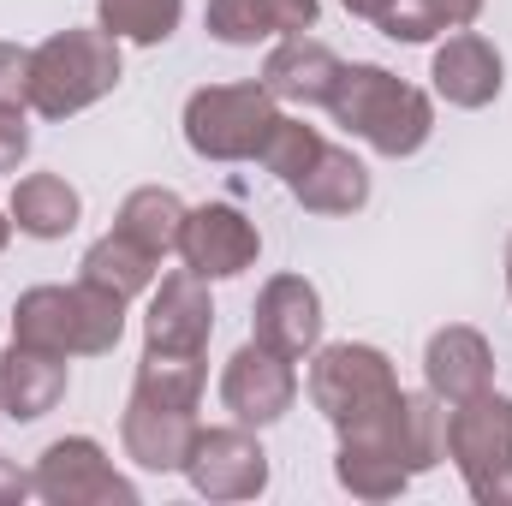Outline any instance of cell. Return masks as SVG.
Segmentation results:
<instances>
[{"mask_svg": "<svg viewBox=\"0 0 512 506\" xmlns=\"http://www.w3.org/2000/svg\"><path fill=\"white\" fill-rule=\"evenodd\" d=\"M334 435H340V453H334L340 489L358 501H393L405 495L411 477L447 459V405L435 393H399L376 417L346 423Z\"/></svg>", "mask_w": 512, "mask_h": 506, "instance_id": "cell-1", "label": "cell"}, {"mask_svg": "<svg viewBox=\"0 0 512 506\" xmlns=\"http://www.w3.org/2000/svg\"><path fill=\"white\" fill-rule=\"evenodd\" d=\"M328 114H334V126L364 137L387 161L417 155L435 131V102L417 84L393 78L387 66H340V78L328 90Z\"/></svg>", "mask_w": 512, "mask_h": 506, "instance_id": "cell-2", "label": "cell"}, {"mask_svg": "<svg viewBox=\"0 0 512 506\" xmlns=\"http://www.w3.org/2000/svg\"><path fill=\"white\" fill-rule=\"evenodd\" d=\"M126 334V298L78 280V286H30L12 304V340L60 358H102Z\"/></svg>", "mask_w": 512, "mask_h": 506, "instance_id": "cell-3", "label": "cell"}, {"mask_svg": "<svg viewBox=\"0 0 512 506\" xmlns=\"http://www.w3.org/2000/svg\"><path fill=\"white\" fill-rule=\"evenodd\" d=\"M120 84V42L96 30H54L48 42L30 48V114L42 120H72L114 96Z\"/></svg>", "mask_w": 512, "mask_h": 506, "instance_id": "cell-4", "label": "cell"}, {"mask_svg": "<svg viewBox=\"0 0 512 506\" xmlns=\"http://www.w3.org/2000/svg\"><path fill=\"white\" fill-rule=\"evenodd\" d=\"M447 459L465 477L471 501L512 506V399L495 387L459 399L447 411Z\"/></svg>", "mask_w": 512, "mask_h": 506, "instance_id": "cell-5", "label": "cell"}, {"mask_svg": "<svg viewBox=\"0 0 512 506\" xmlns=\"http://www.w3.org/2000/svg\"><path fill=\"white\" fill-rule=\"evenodd\" d=\"M280 102L262 84H203L185 102V143L203 161H256Z\"/></svg>", "mask_w": 512, "mask_h": 506, "instance_id": "cell-6", "label": "cell"}, {"mask_svg": "<svg viewBox=\"0 0 512 506\" xmlns=\"http://www.w3.org/2000/svg\"><path fill=\"white\" fill-rule=\"evenodd\" d=\"M405 387L393 376V358L382 346H358V340H340V346H316L310 352V405L346 429V423H364L376 417L382 405H393Z\"/></svg>", "mask_w": 512, "mask_h": 506, "instance_id": "cell-7", "label": "cell"}, {"mask_svg": "<svg viewBox=\"0 0 512 506\" xmlns=\"http://www.w3.org/2000/svg\"><path fill=\"white\" fill-rule=\"evenodd\" d=\"M30 495L48 506H137V483L114 471L102 441L60 435L42 447L36 471H30Z\"/></svg>", "mask_w": 512, "mask_h": 506, "instance_id": "cell-8", "label": "cell"}, {"mask_svg": "<svg viewBox=\"0 0 512 506\" xmlns=\"http://www.w3.org/2000/svg\"><path fill=\"white\" fill-rule=\"evenodd\" d=\"M185 477L203 501H256L268 489V453L245 423L197 429V441L185 453Z\"/></svg>", "mask_w": 512, "mask_h": 506, "instance_id": "cell-9", "label": "cell"}, {"mask_svg": "<svg viewBox=\"0 0 512 506\" xmlns=\"http://www.w3.org/2000/svg\"><path fill=\"white\" fill-rule=\"evenodd\" d=\"M292 399H298V370H292V358H280L274 346L245 340V346L227 358V370H221V405L233 411V423L268 429V423H280V417L292 411Z\"/></svg>", "mask_w": 512, "mask_h": 506, "instance_id": "cell-10", "label": "cell"}, {"mask_svg": "<svg viewBox=\"0 0 512 506\" xmlns=\"http://www.w3.org/2000/svg\"><path fill=\"white\" fill-rule=\"evenodd\" d=\"M179 256H185V268L203 274V280H233V274H245L256 256H262V233H256V221L245 209H233V203H203V209L185 215Z\"/></svg>", "mask_w": 512, "mask_h": 506, "instance_id": "cell-11", "label": "cell"}, {"mask_svg": "<svg viewBox=\"0 0 512 506\" xmlns=\"http://www.w3.org/2000/svg\"><path fill=\"white\" fill-rule=\"evenodd\" d=\"M209 334H215L209 280L191 268L161 274L149 316H143V352H209Z\"/></svg>", "mask_w": 512, "mask_h": 506, "instance_id": "cell-12", "label": "cell"}, {"mask_svg": "<svg viewBox=\"0 0 512 506\" xmlns=\"http://www.w3.org/2000/svg\"><path fill=\"white\" fill-rule=\"evenodd\" d=\"M251 340L274 346L280 358H310L322 346V292L304 280V274H274L262 292H256V316H251Z\"/></svg>", "mask_w": 512, "mask_h": 506, "instance_id": "cell-13", "label": "cell"}, {"mask_svg": "<svg viewBox=\"0 0 512 506\" xmlns=\"http://www.w3.org/2000/svg\"><path fill=\"white\" fill-rule=\"evenodd\" d=\"M429 78H435V96L447 108H489L507 84V66H501V48L477 30H453L435 60H429Z\"/></svg>", "mask_w": 512, "mask_h": 506, "instance_id": "cell-14", "label": "cell"}, {"mask_svg": "<svg viewBox=\"0 0 512 506\" xmlns=\"http://www.w3.org/2000/svg\"><path fill=\"white\" fill-rule=\"evenodd\" d=\"M197 411L185 405H161V399H143L131 393L126 417H120V441H126V459L143 471H185V453L197 441Z\"/></svg>", "mask_w": 512, "mask_h": 506, "instance_id": "cell-15", "label": "cell"}, {"mask_svg": "<svg viewBox=\"0 0 512 506\" xmlns=\"http://www.w3.org/2000/svg\"><path fill=\"white\" fill-rule=\"evenodd\" d=\"M423 381L441 405H459L483 387H495V352L477 328L453 322V328H435L429 346H423Z\"/></svg>", "mask_w": 512, "mask_h": 506, "instance_id": "cell-16", "label": "cell"}, {"mask_svg": "<svg viewBox=\"0 0 512 506\" xmlns=\"http://www.w3.org/2000/svg\"><path fill=\"white\" fill-rule=\"evenodd\" d=\"M340 54L316 36H286L268 60H262V90L274 102H292V108H328V90L340 78Z\"/></svg>", "mask_w": 512, "mask_h": 506, "instance_id": "cell-17", "label": "cell"}, {"mask_svg": "<svg viewBox=\"0 0 512 506\" xmlns=\"http://www.w3.org/2000/svg\"><path fill=\"white\" fill-rule=\"evenodd\" d=\"M66 358L60 352H42V346H18L0 358V405L12 423H36L48 417L60 399H66Z\"/></svg>", "mask_w": 512, "mask_h": 506, "instance_id": "cell-18", "label": "cell"}, {"mask_svg": "<svg viewBox=\"0 0 512 506\" xmlns=\"http://www.w3.org/2000/svg\"><path fill=\"white\" fill-rule=\"evenodd\" d=\"M310 215H358L364 203H370V167L352 155V149H340V143H322V155L286 185Z\"/></svg>", "mask_w": 512, "mask_h": 506, "instance_id": "cell-19", "label": "cell"}, {"mask_svg": "<svg viewBox=\"0 0 512 506\" xmlns=\"http://www.w3.org/2000/svg\"><path fill=\"white\" fill-rule=\"evenodd\" d=\"M6 209H12V227L24 239H66L78 227V215H84V197L60 173H24L12 185V203Z\"/></svg>", "mask_w": 512, "mask_h": 506, "instance_id": "cell-20", "label": "cell"}, {"mask_svg": "<svg viewBox=\"0 0 512 506\" xmlns=\"http://www.w3.org/2000/svg\"><path fill=\"white\" fill-rule=\"evenodd\" d=\"M155 262H161V256L143 251L137 239H126V233L114 227L108 239H96V245L84 251V262H78L84 274H78V280H90V286H102V292H114V298H126V304H131L137 292H149V286H155V274H161Z\"/></svg>", "mask_w": 512, "mask_h": 506, "instance_id": "cell-21", "label": "cell"}, {"mask_svg": "<svg viewBox=\"0 0 512 506\" xmlns=\"http://www.w3.org/2000/svg\"><path fill=\"white\" fill-rule=\"evenodd\" d=\"M185 203H179V191H167V185H137L126 203H120V215H114V227L126 233V239H137L143 251L167 256L179 251V233H185Z\"/></svg>", "mask_w": 512, "mask_h": 506, "instance_id": "cell-22", "label": "cell"}, {"mask_svg": "<svg viewBox=\"0 0 512 506\" xmlns=\"http://www.w3.org/2000/svg\"><path fill=\"white\" fill-rule=\"evenodd\" d=\"M203 381H209L203 352H143L131 393H143V399H161V405H185V411H197V399H203Z\"/></svg>", "mask_w": 512, "mask_h": 506, "instance_id": "cell-23", "label": "cell"}, {"mask_svg": "<svg viewBox=\"0 0 512 506\" xmlns=\"http://www.w3.org/2000/svg\"><path fill=\"white\" fill-rule=\"evenodd\" d=\"M179 18H185V0H96V24L114 42H137V48L167 42Z\"/></svg>", "mask_w": 512, "mask_h": 506, "instance_id": "cell-24", "label": "cell"}, {"mask_svg": "<svg viewBox=\"0 0 512 506\" xmlns=\"http://www.w3.org/2000/svg\"><path fill=\"white\" fill-rule=\"evenodd\" d=\"M322 143H328V137H322L316 126H304V120H292V114H280V120H274V131H268V143H262V155H256V161H262V167H268V173H274L280 185H292V179H298V173H304V167H310V161L322 155Z\"/></svg>", "mask_w": 512, "mask_h": 506, "instance_id": "cell-25", "label": "cell"}, {"mask_svg": "<svg viewBox=\"0 0 512 506\" xmlns=\"http://www.w3.org/2000/svg\"><path fill=\"white\" fill-rule=\"evenodd\" d=\"M203 24H209V36L227 42V48H256V42L280 36L268 0H209V6H203Z\"/></svg>", "mask_w": 512, "mask_h": 506, "instance_id": "cell-26", "label": "cell"}, {"mask_svg": "<svg viewBox=\"0 0 512 506\" xmlns=\"http://www.w3.org/2000/svg\"><path fill=\"white\" fill-rule=\"evenodd\" d=\"M376 30L393 36V42H429V36H441L435 12H429L423 0H387V12L376 18Z\"/></svg>", "mask_w": 512, "mask_h": 506, "instance_id": "cell-27", "label": "cell"}, {"mask_svg": "<svg viewBox=\"0 0 512 506\" xmlns=\"http://www.w3.org/2000/svg\"><path fill=\"white\" fill-rule=\"evenodd\" d=\"M0 108H30V48L0 42Z\"/></svg>", "mask_w": 512, "mask_h": 506, "instance_id": "cell-28", "label": "cell"}, {"mask_svg": "<svg viewBox=\"0 0 512 506\" xmlns=\"http://www.w3.org/2000/svg\"><path fill=\"white\" fill-rule=\"evenodd\" d=\"M30 155V126L24 108H0V173H18V161Z\"/></svg>", "mask_w": 512, "mask_h": 506, "instance_id": "cell-29", "label": "cell"}, {"mask_svg": "<svg viewBox=\"0 0 512 506\" xmlns=\"http://www.w3.org/2000/svg\"><path fill=\"white\" fill-rule=\"evenodd\" d=\"M268 12H274V30L280 36H304V30H316V0H268Z\"/></svg>", "mask_w": 512, "mask_h": 506, "instance_id": "cell-30", "label": "cell"}, {"mask_svg": "<svg viewBox=\"0 0 512 506\" xmlns=\"http://www.w3.org/2000/svg\"><path fill=\"white\" fill-rule=\"evenodd\" d=\"M429 12H435V24L441 30H471L477 24V12L489 6V0H423Z\"/></svg>", "mask_w": 512, "mask_h": 506, "instance_id": "cell-31", "label": "cell"}, {"mask_svg": "<svg viewBox=\"0 0 512 506\" xmlns=\"http://www.w3.org/2000/svg\"><path fill=\"white\" fill-rule=\"evenodd\" d=\"M24 495H30V471H18L12 459H0V506L24 501Z\"/></svg>", "mask_w": 512, "mask_h": 506, "instance_id": "cell-32", "label": "cell"}, {"mask_svg": "<svg viewBox=\"0 0 512 506\" xmlns=\"http://www.w3.org/2000/svg\"><path fill=\"white\" fill-rule=\"evenodd\" d=\"M340 6H346L352 18H370V24H376V18L387 12V0H340Z\"/></svg>", "mask_w": 512, "mask_h": 506, "instance_id": "cell-33", "label": "cell"}, {"mask_svg": "<svg viewBox=\"0 0 512 506\" xmlns=\"http://www.w3.org/2000/svg\"><path fill=\"white\" fill-rule=\"evenodd\" d=\"M6 239H12V209H0V251H6Z\"/></svg>", "mask_w": 512, "mask_h": 506, "instance_id": "cell-34", "label": "cell"}, {"mask_svg": "<svg viewBox=\"0 0 512 506\" xmlns=\"http://www.w3.org/2000/svg\"><path fill=\"white\" fill-rule=\"evenodd\" d=\"M507 298H512V245H507Z\"/></svg>", "mask_w": 512, "mask_h": 506, "instance_id": "cell-35", "label": "cell"}, {"mask_svg": "<svg viewBox=\"0 0 512 506\" xmlns=\"http://www.w3.org/2000/svg\"><path fill=\"white\" fill-rule=\"evenodd\" d=\"M0 417H6V405H0Z\"/></svg>", "mask_w": 512, "mask_h": 506, "instance_id": "cell-36", "label": "cell"}]
</instances>
